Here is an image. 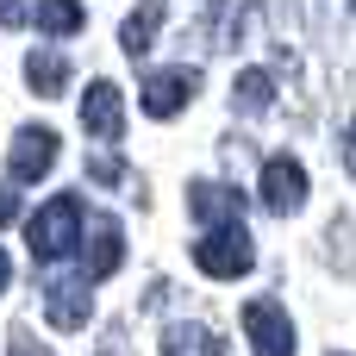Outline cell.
I'll return each mask as SVG.
<instances>
[{"instance_id": "1", "label": "cell", "mask_w": 356, "mask_h": 356, "mask_svg": "<svg viewBox=\"0 0 356 356\" xmlns=\"http://www.w3.org/2000/svg\"><path fill=\"white\" fill-rule=\"evenodd\" d=\"M75 238H81V200H75V194L44 200V207L31 213V225H25V244H31V257H38V263L69 257V250H75Z\"/></svg>"}, {"instance_id": "2", "label": "cell", "mask_w": 356, "mask_h": 356, "mask_svg": "<svg viewBox=\"0 0 356 356\" xmlns=\"http://www.w3.org/2000/svg\"><path fill=\"white\" fill-rule=\"evenodd\" d=\"M194 263H200V275H213V282H238V275H250L257 244H250V232H244L238 219H225V225H207V232H200Z\"/></svg>"}, {"instance_id": "3", "label": "cell", "mask_w": 356, "mask_h": 356, "mask_svg": "<svg viewBox=\"0 0 356 356\" xmlns=\"http://www.w3.org/2000/svg\"><path fill=\"white\" fill-rule=\"evenodd\" d=\"M194 88H200L194 69H150L138 94H144V113H150V119H175V113L194 100Z\"/></svg>"}, {"instance_id": "4", "label": "cell", "mask_w": 356, "mask_h": 356, "mask_svg": "<svg viewBox=\"0 0 356 356\" xmlns=\"http://www.w3.org/2000/svg\"><path fill=\"white\" fill-rule=\"evenodd\" d=\"M81 125H88V138H100V144L125 138V94H119L113 81H88V94H81Z\"/></svg>"}, {"instance_id": "5", "label": "cell", "mask_w": 356, "mask_h": 356, "mask_svg": "<svg viewBox=\"0 0 356 356\" xmlns=\"http://www.w3.org/2000/svg\"><path fill=\"white\" fill-rule=\"evenodd\" d=\"M244 332H250L257 356H294V325H288V313L275 300H250L244 307Z\"/></svg>"}, {"instance_id": "6", "label": "cell", "mask_w": 356, "mask_h": 356, "mask_svg": "<svg viewBox=\"0 0 356 356\" xmlns=\"http://www.w3.org/2000/svg\"><path fill=\"white\" fill-rule=\"evenodd\" d=\"M263 207L269 213H300L307 207V169L294 156H269L263 163Z\"/></svg>"}, {"instance_id": "7", "label": "cell", "mask_w": 356, "mask_h": 356, "mask_svg": "<svg viewBox=\"0 0 356 356\" xmlns=\"http://www.w3.org/2000/svg\"><path fill=\"white\" fill-rule=\"evenodd\" d=\"M50 163H56V131H50V125H25V131L13 138V150H6V169H13L19 181L50 175Z\"/></svg>"}, {"instance_id": "8", "label": "cell", "mask_w": 356, "mask_h": 356, "mask_svg": "<svg viewBox=\"0 0 356 356\" xmlns=\"http://www.w3.org/2000/svg\"><path fill=\"white\" fill-rule=\"evenodd\" d=\"M44 313H50V325H56V332H81V325L94 319V300H88V288H81V282H56V288L44 294Z\"/></svg>"}, {"instance_id": "9", "label": "cell", "mask_w": 356, "mask_h": 356, "mask_svg": "<svg viewBox=\"0 0 356 356\" xmlns=\"http://www.w3.org/2000/svg\"><path fill=\"white\" fill-rule=\"evenodd\" d=\"M25 81H31V94L56 100V94H63V81H69V63H63V50H50V44L25 50Z\"/></svg>"}, {"instance_id": "10", "label": "cell", "mask_w": 356, "mask_h": 356, "mask_svg": "<svg viewBox=\"0 0 356 356\" xmlns=\"http://www.w3.org/2000/svg\"><path fill=\"white\" fill-rule=\"evenodd\" d=\"M163 356H225V338L213 332V325H169L163 332Z\"/></svg>"}, {"instance_id": "11", "label": "cell", "mask_w": 356, "mask_h": 356, "mask_svg": "<svg viewBox=\"0 0 356 356\" xmlns=\"http://www.w3.org/2000/svg\"><path fill=\"white\" fill-rule=\"evenodd\" d=\"M156 25H163V0H138V13L119 25V50L125 56H144L150 38H156Z\"/></svg>"}, {"instance_id": "12", "label": "cell", "mask_w": 356, "mask_h": 356, "mask_svg": "<svg viewBox=\"0 0 356 356\" xmlns=\"http://www.w3.org/2000/svg\"><path fill=\"white\" fill-rule=\"evenodd\" d=\"M188 207H194L207 225L238 219V194H232V188H219V181H194V188H188Z\"/></svg>"}, {"instance_id": "13", "label": "cell", "mask_w": 356, "mask_h": 356, "mask_svg": "<svg viewBox=\"0 0 356 356\" xmlns=\"http://www.w3.org/2000/svg\"><path fill=\"white\" fill-rule=\"evenodd\" d=\"M31 19H38V31H44V38H75V31L88 25V13H81L75 0H38V6H31Z\"/></svg>"}, {"instance_id": "14", "label": "cell", "mask_w": 356, "mask_h": 356, "mask_svg": "<svg viewBox=\"0 0 356 356\" xmlns=\"http://www.w3.org/2000/svg\"><path fill=\"white\" fill-rule=\"evenodd\" d=\"M119 257H125L119 225H113V219H100V225H94V250H88V282H106V275L119 269Z\"/></svg>"}, {"instance_id": "15", "label": "cell", "mask_w": 356, "mask_h": 356, "mask_svg": "<svg viewBox=\"0 0 356 356\" xmlns=\"http://www.w3.org/2000/svg\"><path fill=\"white\" fill-rule=\"evenodd\" d=\"M269 94H275V75H269V69H244V75H238V88H232V100H238L244 113H263V106H269Z\"/></svg>"}, {"instance_id": "16", "label": "cell", "mask_w": 356, "mask_h": 356, "mask_svg": "<svg viewBox=\"0 0 356 356\" xmlns=\"http://www.w3.org/2000/svg\"><path fill=\"white\" fill-rule=\"evenodd\" d=\"M88 175H94V181H119V175H125V169H119V163H113V156H94V163H88Z\"/></svg>"}, {"instance_id": "17", "label": "cell", "mask_w": 356, "mask_h": 356, "mask_svg": "<svg viewBox=\"0 0 356 356\" xmlns=\"http://www.w3.org/2000/svg\"><path fill=\"white\" fill-rule=\"evenodd\" d=\"M19 219V194H13V181H0V225H13Z\"/></svg>"}, {"instance_id": "18", "label": "cell", "mask_w": 356, "mask_h": 356, "mask_svg": "<svg viewBox=\"0 0 356 356\" xmlns=\"http://www.w3.org/2000/svg\"><path fill=\"white\" fill-rule=\"evenodd\" d=\"M0 25H25V0H0Z\"/></svg>"}, {"instance_id": "19", "label": "cell", "mask_w": 356, "mask_h": 356, "mask_svg": "<svg viewBox=\"0 0 356 356\" xmlns=\"http://www.w3.org/2000/svg\"><path fill=\"white\" fill-rule=\"evenodd\" d=\"M344 163H350V175H356V119H350V131H344Z\"/></svg>"}, {"instance_id": "20", "label": "cell", "mask_w": 356, "mask_h": 356, "mask_svg": "<svg viewBox=\"0 0 356 356\" xmlns=\"http://www.w3.org/2000/svg\"><path fill=\"white\" fill-rule=\"evenodd\" d=\"M6 282H13V263H6V250H0V294H6Z\"/></svg>"}, {"instance_id": "21", "label": "cell", "mask_w": 356, "mask_h": 356, "mask_svg": "<svg viewBox=\"0 0 356 356\" xmlns=\"http://www.w3.org/2000/svg\"><path fill=\"white\" fill-rule=\"evenodd\" d=\"M13 356H44V350H31V344H19V350H13Z\"/></svg>"}, {"instance_id": "22", "label": "cell", "mask_w": 356, "mask_h": 356, "mask_svg": "<svg viewBox=\"0 0 356 356\" xmlns=\"http://www.w3.org/2000/svg\"><path fill=\"white\" fill-rule=\"evenodd\" d=\"M106 356H125V350H106Z\"/></svg>"}, {"instance_id": "23", "label": "cell", "mask_w": 356, "mask_h": 356, "mask_svg": "<svg viewBox=\"0 0 356 356\" xmlns=\"http://www.w3.org/2000/svg\"><path fill=\"white\" fill-rule=\"evenodd\" d=\"M350 6H356V0H350Z\"/></svg>"}]
</instances>
